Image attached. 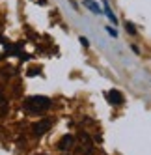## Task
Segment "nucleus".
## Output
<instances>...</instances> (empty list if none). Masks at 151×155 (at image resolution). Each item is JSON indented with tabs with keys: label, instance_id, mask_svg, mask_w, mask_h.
Wrapping results in <instances>:
<instances>
[{
	"label": "nucleus",
	"instance_id": "nucleus-1",
	"mask_svg": "<svg viewBox=\"0 0 151 155\" xmlns=\"http://www.w3.org/2000/svg\"><path fill=\"white\" fill-rule=\"evenodd\" d=\"M50 107V99L45 95H32L24 101V110L28 114H39Z\"/></svg>",
	"mask_w": 151,
	"mask_h": 155
},
{
	"label": "nucleus",
	"instance_id": "nucleus-2",
	"mask_svg": "<svg viewBox=\"0 0 151 155\" xmlns=\"http://www.w3.org/2000/svg\"><path fill=\"white\" fill-rule=\"evenodd\" d=\"M50 125H52V120H49V118H45V120H41V121H37V124H34V135L36 137H41V135H45V133L50 129Z\"/></svg>",
	"mask_w": 151,
	"mask_h": 155
},
{
	"label": "nucleus",
	"instance_id": "nucleus-3",
	"mask_svg": "<svg viewBox=\"0 0 151 155\" xmlns=\"http://www.w3.org/2000/svg\"><path fill=\"white\" fill-rule=\"evenodd\" d=\"M73 144H75V137H73V135H66V137H62L58 148H60L62 151H67V150L73 148Z\"/></svg>",
	"mask_w": 151,
	"mask_h": 155
},
{
	"label": "nucleus",
	"instance_id": "nucleus-4",
	"mask_svg": "<svg viewBox=\"0 0 151 155\" xmlns=\"http://www.w3.org/2000/svg\"><path fill=\"white\" fill-rule=\"evenodd\" d=\"M108 101H110L112 105H121V103H123V95H121V92L110 90V92H108Z\"/></svg>",
	"mask_w": 151,
	"mask_h": 155
},
{
	"label": "nucleus",
	"instance_id": "nucleus-5",
	"mask_svg": "<svg viewBox=\"0 0 151 155\" xmlns=\"http://www.w3.org/2000/svg\"><path fill=\"white\" fill-rule=\"evenodd\" d=\"M80 138H82V148L86 150V153H90V151H92V142H90V137L86 135V133H82Z\"/></svg>",
	"mask_w": 151,
	"mask_h": 155
},
{
	"label": "nucleus",
	"instance_id": "nucleus-6",
	"mask_svg": "<svg viewBox=\"0 0 151 155\" xmlns=\"http://www.w3.org/2000/svg\"><path fill=\"white\" fill-rule=\"evenodd\" d=\"M84 6H88L93 13H101V12H103V9L97 6V2H93V0H84Z\"/></svg>",
	"mask_w": 151,
	"mask_h": 155
},
{
	"label": "nucleus",
	"instance_id": "nucleus-7",
	"mask_svg": "<svg viewBox=\"0 0 151 155\" xmlns=\"http://www.w3.org/2000/svg\"><path fill=\"white\" fill-rule=\"evenodd\" d=\"M103 8H104V13H106V15H108V19H110V21H112V23L116 25V21H117V19H116V15L112 13V9L108 8V4H106V2H104V6H103Z\"/></svg>",
	"mask_w": 151,
	"mask_h": 155
},
{
	"label": "nucleus",
	"instance_id": "nucleus-8",
	"mask_svg": "<svg viewBox=\"0 0 151 155\" xmlns=\"http://www.w3.org/2000/svg\"><path fill=\"white\" fill-rule=\"evenodd\" d=\"M6 107H8V105H6V99H4L2 94H0V114H4V112H6Z\"/></svg>",
	"mask_w": 151,
	"mask_h": 155
},
{
	"label": "nucleus",
	"instance_id": "nucleus-9",
	"mask_svg": "<svg viewBox=\"0 0 151 155\" xmlns=\"http://www.w3.org/2000/svg\"><path fill=\"white\" fill-rule=\"evenodd\" d=\"M125 28H127V32H131V34H134V32H136V28H134L131 23H127V25H125Z\"/></svg>",
	"mask_w": 151,
	"mask_h": 155
},
{
	"label": "nucleus",
	"instance_id": "nucleus-10",
	"mask_svg": "<svg viewBox=\"0 0 151 155\" xmlns=\"http://www.w3.org/2000/svg\"><path fill=\"white\" fill-rule=\"evenodd\" d=\"M106 32H108V34H110L112 38H117V32H116L114 28H110V26H108V28H106Z\"/></svg>",
	"mask_w": 151,
	"mask_h": 155
},
{
	"label": "nucleus",
	"instance_id": "nucleus-11",
	"mask_svg": "<svg viewBox=\"0 0 151 155\" xmlns=\"http://www.w3.org/2000/svg\"><path fill=\"white\" fill-rule=\"evenodd\" d=\"M80 43H82V45H84V47H88V45H90V41H88V39H86L84 36L80 38Z\"/></svg>",
	"mask_w": 151,
	"mask_h": 155
}]
</instances>
